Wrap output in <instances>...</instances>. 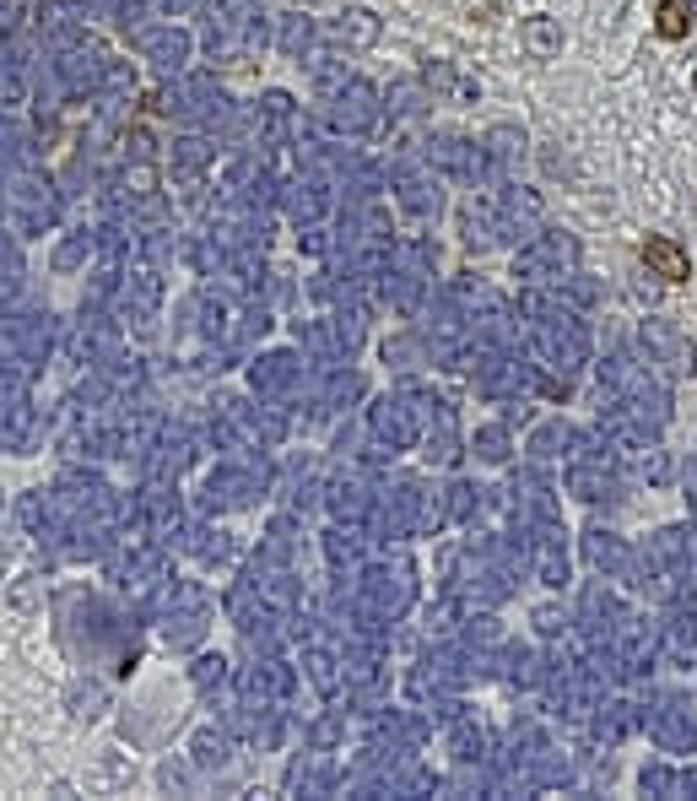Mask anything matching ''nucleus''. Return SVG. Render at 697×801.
Masks as SVG:
<instances>
[{
    "mask_svg": "<svg viewBox=\"0 0 697 801\" xmlns=\"http://www.w3.org/2000/svg\"><path fill=\"white\" fill-rule=\"evenodd\" d=\"M643 266L654 271L660 282H687V276H693L682 244H671V239H643Z\"/></svg>",
    "mask_w": 697,
    "mask_h": 801,
    "instance_id": "obj_1",
    "label": "nucleus"
},
{
    "mask_svg": "<svg viewBox=\"0 0 697 801\" xmlns=\"http://www.w3.org/2000/svg\"><path fill=\"white\" fill-rule=\"evenodd\" d=\"M660 39H687L693 33V0H660Z\"/></svg>",
    "mask_w": 697,
    "mask_h": 801,
    "instance_id": "obj_2",
    "label": "nucleus"
}]
</instances>
